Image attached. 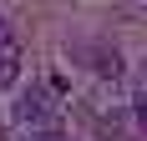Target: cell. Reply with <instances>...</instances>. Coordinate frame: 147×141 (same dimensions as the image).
I'll return each instance as SVG.
<instances>
[{
	"mask_svg": "<svg viewBox=\"0 0 147 141\" xmlns=\"http://www.w3.org/2000/svg\"><path fill=\"white\" fill-rule=\"evenodd\" d=\"M15 81H20V41L5 35V41H0V91L15 86Z\"/></svg>",
	"mask_w": 147,
	"mask_h": 141,
	"instance_id": "obj_2",
	"label": "cell"
},
{
	"mask_svg": "<svg viewBox=\"0 0 147 141\" xmlns=\"http://www.w3.org/2000/svg\"><path fill=\"white\" fill-rule=\"evenodd\" d=\"M36 141H66L61 131H36Z\"/></svg>",
	"mask_w": 147,
	"mask_h": 141,
	"instance_id": "obj_4",
	"label": "cell"
},
{
	"mask_svg": "<svg viewBox=\"0 0 147 141\" xmlns=\"http://www.w3.org/2000/svg\"><path fill=\"white\" fill-rule=\"evenodd\" d=\"M5 35H10V25H5V15H0V41H5Z\"/></svg>",
	"mask_w": 147,
	"mask_h": 141,
	"instance_id": "obj_5",
	"label": "cell"
},
{
	"mask_svg": "<svg viewBox=\"0 0 147 141\" xmlns=\"http://www.w3.org/2000/svg\"><path fill=\"white\" fill-rule=\"evenodd\" d=\"M15 121L30 131H56V101L46 96V91H26V96L15 101Z\"/></svg>",
	"mask_w": 147,
	"mask_h": 141,
	"instance_id": "obj_1",
	"label": "cell"
},
{
	"mask_svg": "<svg viewBox=\"0 0 147 141\" xmlns=\"http://www.w3.org/2000/svg\"><path fill=\"white\" fill-rule=\"evenodd\" d=\"M142 91H147V81H142Z\"/></svg>",
	"mask_w": 147,
	"mask_h": 141,
	"instance_id": "obj_6",
	"label": "cell"
},
{
	"mask_svg": "<svg viewBox=\"0 0 147 141\" xmlns=\"http://www.w3.org/2000/svg\"><path fill=\"white\" fill-rule=\"evenodd\" d=\"M96 70H102V76H117V70H122V56H117V51H102Z\"/></svg>",
	"mask_w": 147,
	"mask_h": 141,
	"instance_id": "obj_3",
	"label": "cell"
}]
</instances>
